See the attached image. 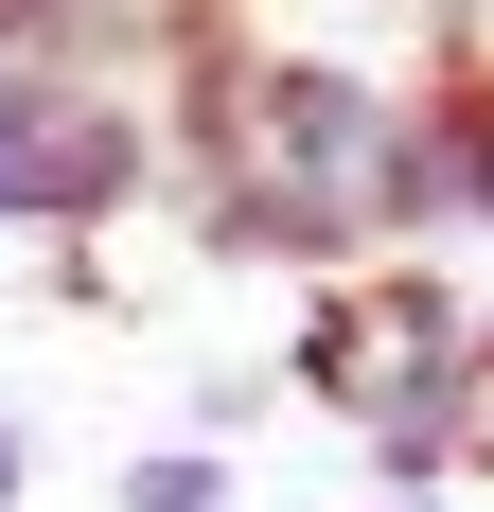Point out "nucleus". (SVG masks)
I'll return each instance as SVG.
<instances>
[{
    "label": "nucleus",
    "instance_id": "2",
    "mask_svg": "<svg viewBox=\"0 0 494 512\" xmlns=\"http://www.w3.org/2000/svg\"><path fill=\"white\" fill-rule=\"evenodd\" d=\"M247 177H300V195H336L371 230V177H389V71H353V53H247Z\"/></svg>",
    "mask_w": 494,
    "mask_h": 512
},
{
    "label": "nucleus",
    "instance_id": "3",
    "mask_svg": "<svg viewBox=\"0 0 494 512\" xmlns=\"http://www.w3.org/2000/svg\"><path fill=\"white\" fill-rule=\"evenodd\" d=\"M159 212H177V248H195V265H265V283H336V265H371V230H353L336 195L247 177V159H230V177H177Z\"/></svg>",
    "mask_w": 494,
    "mask_h": 512
},
{
    "label": "nucleus",
    "instance_id": "6",
    "mask_svg": "<svg viewBox=\"0 0 494 512\" xmlns=\"http://www.w3.org/2000/svg\"><path fill=\"white\" fill-rule=\"evenodd\" d=\"M36 301H53V318H106V301H124V283H106L89 248H36Z\"/></svg>",
    "mask_w": 494,
    "mask_h": 512
},
{
    "label": "nucleus",
    "instance_id": "7",
    "mask_svg": "<svg viewBox=\"0 0 494 512\" xmlns=\"http://www.w3.org/2000/svg\"><path fill=\"white\" fill-rule=\"evenodd\" d=\"M18 495H36V424L0 407V512H18Z\"/></svg>",
    "mask_w": 494,
    "mask_h": 512
},
{
    "label": "nucleus",
    "instance_id": "8",
    "mask_svg": "<svg viewBox=\"0 0 494 512\" xmlns=\"http://www.w3.org/2000/svg\"><path fill=\"white\" fill-rule=\"evenodd\" d=\"M353 18H442V0H353Z\"/></svg>",
    "mask_w": 494,
    "mask_h": 512
},
{
    "label": "nucleus",
    "instance_id": "9",
    "mask_svg": "<svg viewBox=\"0 0 494 512\" xmlns=\"http://www.w3.org/2000/svg\"><path fill=\"white\" fill-rule=\"evenodd\" d=\"M406 512H459V495H406Z\"/></svg>",
    "mask_w": 494,
    "mask_h": 512
},
{
    "label": "nucleus",
    "instance_id": "5",
    "mask_svg": "<svg viewBox=\"0 0 494 512\" xmlns=\"http://www.w3.org/2000/svg\"><path fill=\"white\" fill-rule=\"evenodd\" d=\"M265 407H283V371H212V389H195V442H247Z\"/></svg>",
    "mask_w": 494,
    "mask_h": 512
},
{
    "label": "nucleus",
    "instance_id": "4",
    "mask_svg": "<svg viewBox=\"0 0 494 512\" xmlns=\"http://www.w3.org/2000/svg\"><path fill=\"white\" fill-rule=\"evenodd\" d=\"M106 495H124V512H230V442H142Z\"/></svg>",
    "mask_w": 494,
    "mask_h": 512
},
{
    "label": "nucleus",
    "instance_id": "1",
    "mask_svg": "<svg viewBox=\"0 0 494 512\" xmlns=\"http://www.w3.org/2000/svg\"><path fill=\"white\" fill-rule=\"evenodd\" d=\"M459 354H477V283H459L442 248H371V265H336V283L300 301L283 389H300V407H336V424H371V407L459 389Z\"/></svg>",
    "mask_w": 494,
    "mask_h": 512
}]
</instances>
